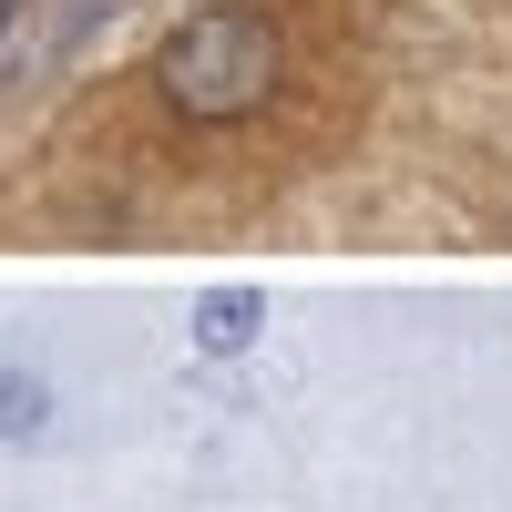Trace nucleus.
I'll use <instances>...</instances> for the list:
<instances>
[{"mask_svg":"<svg viewBox=\"0 0 512 512\" xmlns=\"http://www.w3.org/2000/svg\"><path fill=\"white\" fill-rule=\"evenodd\" d=\"M41 431H52V379L0 369V441H41Z\"/></svg>","mask_w":512,"mask_h":512,"instance_id":"obj_3","label":"nucleus"},{"mask_svg":"<svg viewBox=\"0 0 512 512\" xmlns=\"http://www.w3.org/2000/svg\"><path fill=\"white\" fill-rule=\"evenodd\" d=\"M11 21H21V0H0V31H11Z\"/></svg>","mask_w":512,"mask_h":512,"instance_id":"obj_4","label":"nucleus"},{"mask_svg":"<svg viewBox=\"0 0 512 512\" xmlns=\"http://www.w3.org/2000/svg\"><path fill=\"white\" fill-rule=\"evenodd\" d=\"M256 328H267V297H256V287H205L195 318H185V338H195L205 359H246Z\"/></svg>","mask_w":512,"mask_h":512,"instance_id":"obj_2","label":"nucleus"},{"mask_svg":"<svg viewBox=\"0 0 512 512\" xmlns=\"http://www.w3.org/2000/svg\"><path fill=\"white\" fill-rule=\"evenodd\" d=\"M277 72H287V41L267 11H246V0H205L164 31L154 52V93L175 103L185 123H246L277 103Z\"/></svg>","mask_w":512,"mask_h":512,"instance_id":"obj_1","label":"nucleus"}]
</instances>
